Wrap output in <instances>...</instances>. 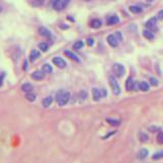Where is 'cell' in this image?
<instances>
[{"label": "cell", "mask_w": 163, "mask_h": 163, "mask_svg": "<svg viewBox=\"0 0 163 163\" xmlns=\"http://www.w3.org/2000/svg\"><path fill=\"white\" fill-rule=\"evenodd\" d=\"M69 99H70V94L69 92L65 90H59L55 95V100H56L57 104L59 106H64L68 103Z\"/></svg>", "instance_id": "obj_1"}, {"label": "cell", "mask_w": 163, "mask_h": 163, "mask_svg": "<svg viewBox=\"0 0 163 163\" xmlns=\"http://www.w3.org/2000/svg\"><path fill=\"white\" fill-rule=\"evenodd\" d=\"M109 84H110L111 90H112V93L114 95H119L120 94V87H119L118 82H117L116 77L114 75H110L109 77Z\"/></svg>", "instance_id": "obj_2"}, {"label": "cell", "mask_w": 163, "mask_h": 163, "mask_svg": "<svg viewBox=\"0 0 163 163\" xmlns=\"http://www.w3.org/2000/svg\"><path fill=\"white\" fill-rule=\"evenodd\" d=\"M69 0H54L52 3V6L55 10L59 11V10H62L66 7V5L68 4Z\"/></svg>", "instance_id": "obj_3"}, {"label": "cell", "mask_w": 163, "mask_h": 163, "mask_svg": "<svg viewBox=\"0 0 163 163\" xmlns=\"http://www.w3.org/2000/svg\"><path fill=\"white\" fill-rule=\"evenodd\" d=\"M126 91H136V89H139V84H137L136 82L133 79V77H128L126 82Z\"/></svg>", "instance_id": "obj_4"}, {"label": "cell", "mask_w": 163, "mask_h": 163, "mask_svg": "<svg viewBox=\"0 0 163 163\" xmlns=\"http://www.w3.org/2000/svg\"><path fill=\"white\" fill-rule=\"evenodd\" d=\"M113 73H115V75L118 77H124V73H126V69H124V65L119 64V63H115L113 65Z\"/></svg>", "instance_id": "obj_5"}, {"label": "cell", "mask_w": 163, "mask_h": 163, "mask_svg": "<svg viewBox=\"0 0 163 163\" xmlns=\"http://www.w3.org/2000/svg\"><path fill=\"white\" fill-rule=\"evenodd\" d=\"M52 61L57 67H59V68H64V67L66 66V62H65L64 59H62L61 57H54V58L52 59Z\"/></svg>", "instance_id": "obj_6"}, {"label": "cell", "mask_w": 163, "mask_h": 163, "mask_svg": "<svg viewBox=\"0 0 163 163\" xmlns=\"http://www.w3.org/2000/svg\"><path fill=\"white\" fill-rule=\"evenodd\" d=\"M31 77H32V79H35V81H41V79H44L45 73H43L42 70H36V71H34V73H32Z\"/></svg>", "instance_id": "obj_7"}, {"label": "cell", "mask_w": 163, "mask_h": 163, "mask_svg": "<svg viewBox=\"0 0 163 163\" xmlns=\"http://www.w3.org/2000/svg\"><path fill=\"white\" fill-rule=\"evenodd\" d=\"M107 42L111 47H117V45H118V41L116 40L114 35H109L107 37Z\"/></svg>", "instance_id": "obj_8"}, {"label": "cell", "mask_w": 163, "mask_h": 163, "mask_svg": "<svg viewBox=\"0 0 163 163\" xmlns=\"http://www.w3.org/2000/svg\"><path fill=\"white\" fill-rule=\"evenodd\" d=\"M92 95H93V99L94 101H100V99L102 98V95H101V90L97 88H94L92 90Z\"/></svg>", "instance_id": "obj_9"}, {"label": "cell", "mask_w": 163, "mask_h": 163, "mask_svg": "<svg viewBox=\"0 0 163 163\" xmlns=\"http://www.w3.org/2000/svg\"><path fill=\"white\" fill-rule=\"evenodd\" d=\"M64 54L66 55V56L68 57V58H70L71 60L75 61V62H79V58L77 56V55L75 54V53L71 52V51H69V50H65V51H64Z\"/></svg>", "instance_id": "obj_10"}, {"label": "cell", "mask_w": 163, "mask_h": 163, "mask_svg": "<svg viewBox=\"0 0 163 163\" xmlns=\"http://www.w3.org/2000/svg\"><path fill=\"white\" fill-rule=\"evenodd\" d=\"M119 23V19L116 15H112V17H109L108 19H107V25L108 26L116 25V23Z\"/></svg>", "instance_id": "obj_11"}, {"label": "cell", "mask_w": 163, "mask_h": 163, "mask_svg": "<svg viewBox=\"0 0 163 163\" xmlns=\"http://www.w3.org/2000/svg\"><path fill=\"white\" fill-rule=\"evenodd\" d=\"M156 23H157V17H152V19H150L146 23V27L148 28L149 30H152L156 27Z\"/></svg>", "instance_id": "obj_12"}, {"label": "cell", "mask_w": 163, "mask_h": 163, "mask_svg": "<svg viewBox=\"0 0 163 163\" xmlns=\"http://www.w3.org/2000/svg\"><path fill=\"white\" fill-rule=\"evenodd\" d=\"M39 33H40V35L43 36V37H46V38H50L51 37L50 31H49L48 29H46V28H44V27L39 28Z\"/></svg>", "instance_id": "obj_13"}, {"label": "cell", "mask_w": 163, "mask_h": 163, "mask_svg": "<svg viewBox=\"0 0 163 163\" xmlns=\"http://www.w3.org/2000/svg\"><path fill=\"white\" fill-rule=\"evenodd\" d=\"M52 102H53V97L48 96V97H46V98L43 99V101H42V105L45 107V108H47V107H49L51 104H52Z\"/></svg>", "instance_id": "obj_14"}, {"label": "cell", "mask_w": 163, "mask_h": 163, "mask_svg": "<svg viewBox=\"0 0 163 163\" xmlns=\"http://www.w3.org/2000/svg\"><path fill=\"white\" fill-rule=\"evenodd\" d=\"M32 90H33V85L30 83H26L21 86V91L25 93H31Z\"/></svg>", "instance_id": "obj_15"}, {"label": "cell", "mask_w": 163, "mask_h": 163, "mask_svg": "<svg viewBox=\"0 0 163 163\" xmlns=\"http://www.w3.org/2000/svg\"><path fill=\"white\" fill-rule=\"evenodd\" d=\"M106 121L112 126H118L121 124V121L119 119H115V118H106Z\"/></svg>", "instance_id": "obj_16"}, {"label": "cell", "mask_w": 163, "mask_h": 163, "mask_svg": "<svg viewBox=\"0 0 163 163\" xmlns=\"http://www.w3.org/2000/svg\"><path fill=\"white\" fill-rule=\"evenodd\" d=\"M148 155H149V152H148V150H147V149H141V150L139 151V153H138L139 159L147 158V156H148Z\"/></svg>", "instance_id": "obj_17"}, {"label": "cell", "mask_w": 163, "mask_h": 163, "mask_svg": "<svg viewBox=\"0 0 163 163\" xmlns=\"http://www.w3.org/2000/svg\"><path fill=\"white\" fill-rule=\"evenodd\" d=\"M139 90L143 91V92L149 91V84L147 82H141L140 84H139Z\"/></svg>", "instance_id": "obj_18"}, {"label": "cell", "mask_w": 163, "mask_h": 163, "mask_svg": "<svg viewBox=\"0 0 163 163\" xmlns=\"http://www.w3.org/2000/svg\"><path fill=\"white\" fill-rule=\"evenodd\" d=\"M130 11L133 13H140L143 11V8L139 5H132V6H130Z\"/></svg>", "instance_id": "obj_19"}, {"label": "cell", "mask_w": 163, "mask_h": 163, "mask_svg": "<svg viewBox=\"0 0 163 163\" xmlns=\"http://www.w3.org/2000/svg\"><path fill=\"white\" fill-rule=\"evenodd\" d=\"M90 25H91V28H93V29H98V28H100L101 25H102V21H101L100 19H93Z\"/></svg>", "instance_id": "obj_20"}, {"label": "cell", "mask_w": 163, "mask_h": 163, "mask_svg": "<svg viewBox=\"0 0 163 163\" xmlns=\"http://www.w3.org/2000/svg\"><path fill=\"white\" fill-rule=\"evenodd\" d=\"M40 56V52L38 50H32L31 54H30V60L31 61H35L38 57Z\"/></svg>", "instance_id": "obj_21"}, {"label": "cell", "mask_w": 163, "mask_h": 163, "mask_svg": "<svg viewBox=\"0 0 163 163\" xmlns=\"http://www.w3.org/2000/svg\"><path fill=\"white\" fill-rule=\"evenodd\" d=\"M143 36H144L146 39L148 40H153L154 39V34L152 33L151 31H149V30H145L144 32H143Z\"/></svg>", "instance_id": "obj_22"}, {"label": "cell", "mask_w": 163, "mask_h": 163, "mask_svg": "<svg viewBox=\"0 0 163 163\" xmlns=\"http://www.w3.org/2000/svg\"><path fill=\"white\" fill-rule=\"evenodd\" d=\"M42 71L44 73H52V67H51L50 64H48V63H46V64L43 65L42 67Z\"/></svg>", "instance_id": "obj_23"}, {"label": "cell", "mask_w": 163, "mask_h": 163, "mask_svg": "<svg viewBox=\"0 0 163 163\" xmlns=\"http://www.w3.org/2000/svg\"><path fill=\"white\" fill-rule=\"evenodd\" d=\"M162 158H163V151H159V152H156L152 156L153 160H159V159H162Z\"/></svg>", "instance_id": "obj_24"}, {"label": "cell", "mask_w": 163, "mask_h": 163, "mask_svg": "<svg viewBox=\"0 0 163 163\" xmlns=\"http://www.w3.org/2000/svg\"><path fill=\"white\" fill-rule=\"evenodd\" d=\"M26 98H27L28 101H30V102H34V101L36 100V95L33 94V93H27V95H26Z\"/></svg>", "instance_id": "obj_25"}, {"label": "cell", "mask_w": 163, "mask_h": 163, "mask_svg": "<svg viewBox=\"0 0 163 163\" xmlns=\"http://www.w3.org/2000/svg\"><path fill=\"white\" fill-rule=\"evenodd\" d=\"M83 46H84V43H83V41H77V42H75V44H73V49H75V50H79V49L83 48Z\"/></svg>", "instance_id": "obj_26"}, {"label": "cell", "mask_w": 163, "mask_h": 163, "mask_svg": "<svg viewBox=\"0 0 163 163\" xmlns=\"http://www.w3.org/2000/svg\"><path fill=\"white\" fill-rule=\"evenodd\" d=\"M157 143L160 145H163V132H159V134L157 135V139H156Z\"/></svg>", "instance_id": "obj_27"}, {"label": "cell", "mask_w": 163, "mask_h": 163, "mask_svg": "<svg viewBox=\"0 0 163 163\" xmlns=\"http://www.w3.org/2000/svg\"><path fill=\"white\" fill-rule=\"evenodd\" d=\"M39 48L41 49V51H43V52H46V51L48 50V45H47L46 43H40Z\"/></svg>", "instance_id": "obj_28"}, {"label": "cell", "mask_w": 163, "mask_h": 163, "mask_svg": "<svg viewBox=\"0 0 163 163\" xmlns=\"http://www.w3.org/2000/svg\"><path fill=\"white\" fill-rule=\"evenodd\" d=\"M149 82H150V84L152 85L153 87H157L159 84V82L157 79H155V77H150V79H149Z\"/></svg>", "instance_id": "obj_29"}, {"label": "cell", "mask_w": 163, "mask_h": 163, "mask_svg": "<svg viewBox=\"0 0 163 163\" xmlns=\"http://www.w3.org/2000/svg\"><path fill=\"white\" fill-rule=\"evenodd\" d=\"M140 141L141 142H147L148 141V136L144 133H140Z\"/></svg>", "instance_id": "obj_30"}, {"label": "cell", "mask_w": 163, "mask_h": 163, "mask_svg": "<svg viewBox=\"0 0 163 163\" xmlns=\"http://www.w3.org/2000/svg\"><path fill=\"white\" fill-rule=\"evenodd\" d=\"M115 38H116V40L118 41V42H120V41H122V35H121L120 32H116V33L114 34Z\"/></svg>", "instance_id": "obj_31"}, {"label": "cell", "mask_w": 163, "mask_h": 163, "mask_svg": "<svg viewBox=\"0 0 163 163\" xmlns=\"http://www.w3.org/2000/svg\"><path fill=\"white\" fill-rule=\"evenodd\" d=\"M79 96H81V98L83 99V100H85V99H86L87 97H88V94H87V93L85 92V91H82V92L79 93Z\"/></svg>", "instance_id": "obj_32"}, {"label": "cell", "mask_w": 163, "mask_h": 163, "mask_svg": "<svg viewBox=\"0 0 163 163\" xmlns=\"http://www.w3.org/2000/svg\"><path fill=\"white\" fill-rule=\"evenodd\" d=\"M149 131L152 133H155V132H157V131H161V130L158 126H151V128H149Z\"/></svg>", "instance_id": "obj_33"}, {"label": "cell", "mask_w": 163, "mask_h": 163, "mask_svg": "<svg viewBox=\"0 0 163 163\" xmlns=\"http://www.w3.org/2000/svg\"><path fill=\"white\" fill-rule=\"evenodd\" d=\"M4 77H5V73H2L0 75V87L3 85V79H4Z\"/></svg>", "instance_id": "obj_34"}, {"label": "cell", "mask_w": 163, "mask_h": 163, "mask_svg": "<svg viewBox=\"0 0 163 163\" xmlns=\"http://www.w3.org/2000/svg\"><path fill=\"white\" fill-rule=\"evenodd\" d=\"M87 43H88L89 46H92V45L94 44V40H93L92 38H88V39H87Z\"/></svg>", "instance_id": "obj_35"}, {"label": "cell", "mask_w": 163, "mask_h": 163, "mask_svg": "<svg viewBox=\"0 0 163 163\" xmlns=\"http://www.w3.org/2000/svg\"><path fill=\"white\" fill-rule=\"evenodd\" d=\"M157 19H163V10L159 11L158 15H157Z\"/></svg>", "instance_id": "obj_36"}, {"label": "cell", "mask_w": 163, "mask_h": 163, "mask_svg": "<svg viewBox=\"0 0 163 163\" xmlns=\"http://www.w3.org/2000/svg\"><path fill=\"white\" fill-rule=\"evenodd\" d=\"M101 95H102V97H106L107 96V92H106V90H105V89H102V90H101Z\"/></svg>", "instance_id": "obj_37"}, {"label": "cell", "mask_w": 163, "mask_h": 163, "mask_svg": "<svg viewBox=\"0 0 163 163\" xmlns=\"http://www.w3.org/2000/svg\"><path fill=\"white\" fill-rule=\"evenodd\" d=\"M113 134H115V132H112V133H109V134H108V135H107V136H105V137H104V138H103V139H104V140H105V139H107V138H108V137L112 136V135H113Z\"/></svg>", "instance_id": "obj_38"}, {"label": "cell", "mask_w": 163, "mask_h": 163, "mask_svg": "<svg viewBox=\"0 0 163 163\" xmlns=\"http://www.w3.org/2000/svg\"><path fill=\"white\" fill-rule=\"evenodd\" d=\"M147 1H149V2H152V1H154V0H147Z\"/></svg>", "instance_id": "obj_39"}, {"label": "cell", "mask_w": 163, "mask_h": 163, "mask_svg": "<svg viewBox=\"0 0 163 163\" xmlns=\"http://www.w3.org/2000/svg\"><path fill=\"white\" fill-rule=\"evenodd\" d=\"M1 11H2V7L0 6V12H1Z\"/></svg>", "instance_id": "obj_40"}]
</instances>
